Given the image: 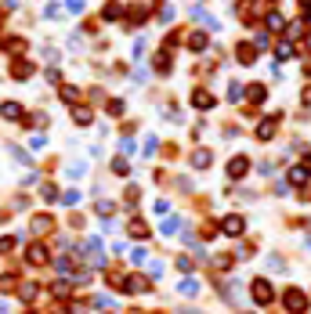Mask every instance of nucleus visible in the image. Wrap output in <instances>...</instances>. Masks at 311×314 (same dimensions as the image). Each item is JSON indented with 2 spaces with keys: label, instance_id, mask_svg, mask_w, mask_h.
<instances>
[{
  "label": "nucleus",
  "instance_id": "f257e3e1",
  "mask_svg": "<svg viewBox=\"0 0 311 314\" xmlns=\"http://www.w3.org/2000/svg\"><path fill=\"white\" fill-rule=\"evenodd\" d=\"M282 307H286L289 314H304L308 311V296L300 289H293V285H289L286 293H282Z\"/></svg>",
  "mask_w": 311,
  "mask_h": 314
},
{
  "label": "nucleus",
  "instance_id": "f03ea898",
  "mask_svg": "<svg viewBox=\"0 0 311 314\" xmlns=\"http://www.w3.org/2000/svg\"><path fill=\"white\" fill-rule=\"evenodd\" d=\"M253 300L264 303V307L275 300V289H271V282H268V278H257V282H253Z\"/></svg>",
  "mask_w": 311,
  "mask_h": 314
},
{
  "label": "nucleus",
  "instance_id": "7ed1b4c3",
  "mask_svg": "<svg viewBox=\"0 0 311 314\" xmlns=\"http://www.w3.org/2000/svg\"><path fill=\"white\" fill-rule=\"evenodd\" d=\"M246 166H250L246 155H232V159H228V177H232V181H243V177H246Z\"/></svg>",
  "mask_w": 311,
  "mask_h": 314
},
{
  "label": "nucleus",
  "instance_id": "20e7f679",
  "mask_svg": "<svg viewBox=\"0 0 311 314\" xmlns=\"http://www.w3.org/2000/svg\"><path fill=\"white\" fill-rule=\"evenodd\" d=\"M221 231H224V235H232V238H239V235L246 231V220L232 213V217H224V224H221Z\"/></svg>",
  "mask_w": 311,
  "mask_h": 314
},
{
  "label": "nucleus",
  "instance_id": "39448f33",
  "mask_svg": "<svg viewBox=\"0 0 311 314\" xmlns=\"http://www.w3.org/2000/svg\"><path fill=\"white\" fill-rule=\"evenodd\" d=\"M145 289H152L145 274H131V278H127V285H123V293H145Z\"/></svg>",
  "mask_w": 311,
  "mask_h": 314
},
{
  "label": "nucleus",
  "instance_id": "423d86ee",
  "mask_svg": "<svg viewBox=\"0 0 311 314\" xmlns=\"http://www.w3.org/2000/svg\"><path fill=\"white\" fill-rule=\"evenodd\" d=\"M25 260L29 264H47V249H44L40 242H33L29 249H25Z\"/></svg>",
  "mask_w": 311,
  "mask_h": 314
},
{
  "label": "nucleus",
  "instance_id": "0eeeda50",
  "mask_svg": "<svg viewBox=\"0 0 311 314\" xmlns=\"http://www.w3.org/2000/svg\"><path fill=\"white\" fill-rule=\"evenodd\" d=\"M29 228H33L36 235H44V231H51V228H54V220H51L47 213H36V217L29 220Z\"/></svg>",
  "mask_w": 311,
  "mask_h": 314
},
{
  "label": "nucleus",
  "instance_id": "6e6552de",
  "mask_svg": "<svg viewBox=\"0 0 311 314\" xmlns=\"http://www.w3.org/2000/svg\"><path fill=\"white\" fill-rule=\"evenodd\" d=\"M192 105H196V108H214V94H210V90H203V87H199L196 94H192Z\"/></svg>",
  "mask_w": 311,
  "mask_h": 314
},
{
  "label": "nucleus",
  "instance_id": "1a4fd4ad",
  "mask_svg": "<svg viewBox=\"0 0 311 314\" xmlns=\"http://www.w3.org/2000/svg\"><path fill=\"white\" fill-rule=\"evenodd\" d=\"M235 54H239L243 65H253V62H257V54H253V43H239V47H235Z\"/></svg>",
  "mask_w": 311,
  "mask_h": 314
},
{
  "label": "nucleus",
  "instance_id": "9d476101",
  "mask_svg": "<svg viewBox=\"0 0 311 314\" xmlns=\"http://www.w3.org/2000/svg\"><path fill=\"white\" fill-rule=\"evenodd\" d=\"M0 116L4 119H22V105H18V101H4V105H0Z\"/></svg>",
  "mask_w": 311,
  "mask_h": 314
},
{
  "label": "nucleus",
  "instance_id": "9b49d317",
  "mask_svg": "<svg viewBox=\"0 0 311 314\" xmlns=\"http://www.w3.org/2000/svg\"><path fill=\"white\" fill-rule=\"evenodd\" d=\"M210 163H214V155H210V148H199L196 155H192V166H196V170H206Z\"/></svg>",
  "mask_w": 311,
  "mask_h": 314
},
{
  "label": "nucleus",
  "instance_id": "f8f14e48",
  "mask_svg": "<svg viewBox=\"0 0 311 314\" xmlns=\"http://www.w3.org/2000/svg\"><path fill=\"white\" fill-rule=\"evenodd\" d=\"M275 123H279V112H275V116H271V119H268V123H261V126H257V137H261V141H268V137H271V134H275Z\"/></svg>",
  "mask_w": 311,
  "mask_h": 314
},
{
  "label": "nucleus",
  "instance_id": "ddd939ff",
  "mask_svg": "<svg viewBox=\"0 0 311 314\" xmlns=\"http://www.w3.org/2000/svg\"><path fill=\"white\" fill-rule=\"evenodd\" d=\"M36 293H40V289H36V282H22V285H18V296H22L25 303H33Z\"/></svg>",
  "mask_w": 311,
  "mask_h": 314
},
{
  "label": "nucleus",
  "instance_id": "4468645a",
  "mask_svg": "<svg viewBox=\"0 0 311 314\" xmlns=\"http://www.w3.org/2000/svg\"><path fill=\"white\" fill-rule=\"evenodd\" d=\"M11 76H15V80L33 76V65H29V62H15V65H11Z\"/></svg>",
  "mask_w": 311,
  "mask_h": 314
},
{
  "label": "nucleus",
  "instance_id": "2eb2a0df",
  "mask_svg": "<svg viewBox=\"0 0 311 314\" xmlns=\"http://www.w3.org/2000/svg\"><path fill=\"white\" fill-rule=\"evenodd\" d=\"M275 58H279V62H289V58H293V43H289V40H282L279 47H275Z\"/></svg>",
  "mask_w": 311,
  "mask_h": 314
},
{
  "label": "nucleus",
  "instance_id": "dca6fc26",
  "mask_svg": "<svg viewBox=\"0 0 311 314\" xmlns=\"http://www.w3.org/2000/svg\"><path fill=\"white\" fill-rule=\"evenodd\" d=\"M188 47H192V51H203V47H206V33H203V29L192 33V36H188Z\"/></svg>",
  "mask_w": 311,
  "mask_h": 314
},
{
  "label": "nucleus",
  "instance_id": "f3484780",
  "mask_svg": "<svg viewBox=\"0 0 311 314\" xmlns=\"http://www.w3.org/2000/svg\"><path fill=\"white\" fill-rule=\"evenodd\" d=\"M94 213H98V217H112V213H116V202L102 199V202H98V206H94Z\"/></svg>",
  "mask_w": 311,
  "mask_h": 314
},
{
  "label": "nucleus",
  "instance_id": "a211bd4d",
  "mask_svg": "<svg viewBox=\"0 0 311 314\" xmlns=\"http://www.w3.org/2000/svg\"><path fill=\"white\" fill-rule=\"evenodd\" d=\"M72 119H76L80 126H87L90 119H94V112H90V108H76V112H72Z\"/></svg>",
  "mask_w": 311,
  "mask_h": 314
},
{
  "label": "nucleus",
  "instance_id": "6ab92c4d",
  "mask_svg": "<svg viewBox=\"0 0 311 314\" xmlns=\"http://www.w3.org/2000/svg\"><path fill=\"white\" fill-rule=\"evenodd\" d=\"M145 235H149L145 220H131V238H145Z\"/></svg>",
  "mask_w": 311,
  "mask_h": 314
},
{
  "label": "nucleus",
  "instance_id": "aec40b11",
  "mask_svg": "<svg viewBox=\"0 0 311 314\" xmlns=\"http://www.w3.org/2000/svg\"><path fill=\"white\" fill-rule=\"evenodd\" d=\"M40 195L47 199V202H58V199H62V195H58V188H54V184H44V188H40Z\"/></svg>",
  "mask_w": 311,
  "mask_h": 314
},
{
  "label": "nucleus",
  "instance_id": "412c9836",
  "mask_svg": "<svg viewBox=\"0 0 311 314\" xmlns=\"http://www.w3.org/2000/svg\"><path fill=\"white\" fill-rule=\"evenodd\" d=\"M181 293H185V296H196V293H199V282H196V278H185V282H181Z\"/></svg>",
  "mask_w": 311,
  "mask_h": 314
},
{
  "label": "nucleus",
  "instance_id": "4be33fe9",
  "mask_svg": "<svg viewBox=\"0 0 311 314\" xmlns=\"http://www.w3.org/2000/svg\"><path fill=\"white\" fill-rule=\"evenodd\" d=\"M156 69H159V72H170V54H167V51H159V58H156Z\"/></svg>",
  "mask_w": 311,
  "mask_h": 314
},
{
  "label": "nucleus",
  "instance_id": "5701e85b",
  "mask_svg": "<svg viewBox=\"0 0 311 314\" xmlns=\"http://www.w3.org/2000/svg\"><path fill=\"white\" fill-rule=\"evenodd\" d=\"M112 173H116V177H127V173H131V166H127L123 159H112Z\"/></svg>",
  "mask_w": 311,
  "mask_h": 314
},
{
  "label": "nucleus",
  "instance_id": "b1692460",
  "mask_svg": "<svg viewBox=\"0 0 311 314\" xmlns=\"http://www.w3.org/2000/svg\"><path fill=\"white\" fill-rule=\"evenodd\" d=\"M102 18H109V22H112V18H120V4H105Z\"/></svg>",
  "mask_w": 311,
  "mask_h": 314
},
{
  "label": "nucleus",
  "instance_id": "393cba45",
  "mask_svg": "<svg viewBox=\"0 0 311 314\" xmlns=\"http://www.w3.org/2000/svg\"><path fill=\"white\" fill-rule=\"evenodd\" d=\"M7 51H25V40H18V36H11V40H4Z\"/></svg>",
  "mask_w": 311,
  "mask_h": 314
},
{
  "label": "nucleus",
  "instance_id": "a878e982",
  "mask_svg": "<svg viewBox=\"0 0 311 314\" xmlns=\"http://www.w3.org/2000/svg\"><path fill=\"white\" fill-rule=\"evenodd\" d=\"M304 181H308V173L300 170V166H297V170H289V184H304Z\"/></svg>",
  "mask_w": 311,
  "mask_h": 314
},
{
  "label": "nucleus",
  "instance_id": "bb28decb",
  "mask_svg": "<svg viewBox=\"0 0 311 314\" xmlns=\"http://www.w3.org/2000/svg\"><path fill=\"white\" fill-rule=\"evenodd\" d=\"M268 25H271V29H282L286 22H282V15H279V11H268Z\"/></svg>",
  "mask_w": 311,
  "mask_h": 314
},
{
  "label": "nucleus",
  "instance_id": "cd10ccee",
  "mask_svg": "<svg viewBox=\"0 0 311 314\" xmlns=\"http://www.w3.org/2000/svg\"><path fill=\"white\" fill-rule=\"evenodd\" d=\"M84 170H87V166H84V163H72V166H69V170H66V173H69V177H72V181H76V177H84Z\"/></svg>",
  "mask_w": 311,
  "mask_h": 314
},
{
  "label": "nucleus",
  "instance_id": "c85d7f7f",
  "mask_svg": "<svg viewBox=\"0 0 311 314\" xmlns=\"http://www.w3.org/2000/svg\"><path fill=\"white\" fill-rule=\"evenodd\" d=\"M69 293H72L69 282H54V296H69Z\"/></svg>",
  "mask_w": 311,
  "mask_h": 314
},
{
  "label": "nucleus",
  "instance_id": "c756f323",
  "mask_svg": "<svg viewBox=\"0 0 311 314\" xmlns=\"http://www.w3.org/2000/svg\"><path fill=\"white\" fill-rule=\"evenodd\" d=\"M7 289H15V274H0V293H7Z\"/></svg>",
  "mask_w": 311,
  "mask_h": 314
},
{
  "label": "nucleus",
  "instance_id": "7c9ffc66",
  "mask_svg": "<svg viewBox=\"0 0 311 314\" xmlns=\"http://www.w3.org/2000/svg\"><path fill=\"white\" fill-rule=\"evenodd\" d=\"M246 94V90H243V83H232V87H228V98H232V101H239Z\"/></svg>",
  "mask_w": 311,
  "mask_h": 314
},
{
  "label": "nucleus",
  "instance_id": "2f4dec72",
  "mask_svg": "<svg viewBox=\"0 0 311 314\" xmlns=\"http://www.w3.org/2000/svg\"><path fill=\"white\" fill-rule=\"evenodd\" d=\"M7 152H11V155H15V159H18V163H25V166H29V155H25L22 148H15V145H7Z\"/></svg>",
  "mask_w": 311,
  "mask_h": 314
},
{
  "label": "nucleus",
  "instance_id": "473e14b6",
  "mask_svg": "<svg viewBox=\"0 0 311 314\" xmlns=\"http://www.w3.org/2000/svg\"><path fill=\"white\" fill-rule=\"evenodd\" d=\"M58 202H66V206H76V202H80V191H66Z\"/></svg>",
  "mask_w": 311,
  "mask_h": 314
},
{
  "label": "nucleus",
  "instance_id": "72a5a7b5",
  "mask_svg": "<svg viewBox=\"0 0 311 314\" xmlns=\"http://www.w3.org/2000/svg\"><path fill=\"white\" fill-rule=\"evenodd\" d=\"M62 98L66 101H80V90L76 87H62Z\"/></svg>",
  "mask_w": 311,
  "mask_h": 314
},
{
  "label": "nucleus",
  "instance_id": "f704fd0d",
  "mask_svg": "<svg viewBox=\"0 0 311 314\" xmlns=\"http://www.w3.org/2000/svg\"><path fill=\"white\" fill-rule=\"evenodd\" d=\"M264 98H268V90H264V87H250V101H264Z\"/></svg>",
  "mask_w": 311,
  "mask_h": 314
},
{
  "label": "nucleus",
  "instance_id": "c9c22d12",
  "mask_svg": "<svg viewBox=\"0 0 311 314\" xmlns=\"http://www.w3.org/2000/svg\"><path fill=\"white\" fill-rule=\"evenodd\" d=\"M44 145H47V137H44V134H33V141H29V148H36V152H40V148H44Z\"/></svg>",
  "mask_w": 311,
  "mask_h": 314
},
{
  "label": "nucleus",
  "instance_id": "e433bc0d",
  "mask_svg": "<svg viewBox=\"0 0 311 314\" xmlns=\"http://www.w3.org/2000/svg\"><path fill=\"white\" fill-rule=\"evenodd\" d=\"M109 116H123V101H109Z\"/></svg>",
  "mask_w": 311,
  "mask_h": 314
},
{
  "label": "nucleus",
  "instance_id": "4c0bfd02",
  "mask_svg": "<svg viewBox=\"0 0 311 314\" xmlns=\"http://www.w3.org/2000/svg\"><path fill=\"white\" fill-rule=\"evenodd\" d=\"M181 228V220H167V224H163V235H174Z\"/></svg>",
  "mask_w": 311,
  "mask_h": 314
},
{
  "label": "nucleus",
  "instance_id": "58836bf2",
  "mask_svg": "<svg viewBox=\"0 0 311 314\" xmlns=\"http://www.w3.org/2000/svg\"><path fill=\"white\" fill-rule=\"evenodd\" d=\"M253 47H268V33H257V36H253Z\"/></svg>",
  "mask_w": 311,
  "mask_h": 314
},
{
  "label": "nucleus",
  "instance_id": "ea45409f",
  "mask_svg": "<svg viewBox=\"0 0 311 314\" xmlns=\"http://www.w3.org/2000/svg\"><path fill=\"white\" fill-rule=\"evenodd\" d=\"M11 246H15L11 238H0V253H11Z\"/></svg>",
  "mask_w": 311,
  "mask_h": 314
},
{
  "label": "nucleus",
  "instance_id": "a19ab883",
  "mask_svg": "<svg viewBox=\"0 0 311 314\" xmlns=\"http://www.w3.org/2000/svg\"><path fill=\"white\" fill-rule=\"evenodd\" d=\"M300 170H304L308 177H311V155H304V163H300Z\"/></svg>",
  "mask_w": 311,
  "mask_h": 314
},
{
  "label": "nucleus",
  "instance_id": "79ce46f5",
  "mask_svg": "<svg viewBox=\"0 0 311 314\" xmlns=\"http://www.w3.org/2000/svg\"><path fill=\"white\" fill-rule=\"evenodd\" d=\"M69 11H84V0H69Z\"/></svg>",
  "mask_w": 311,
  "mask_h": 314
},
{
  "label": "nucleus",
  "instance_id": "37998d69",
  "mask_svg": "<svg viewBox=\"0 0 311 314\" xmlns=\"http://www.w3.org/2000/svg\"><path fill=\"white\" fill-rule=\"evenodd\" d=\"M304 105H311V87L304 90Z\"/></svg>",
  "mask_w": 311,
  "mask_h": 314
},
{
  "label": "nucleus",
  "instance_id": "c03bdc74",
  "mask_svg": "<svg viewBox=\"0 0 311 314\" xmlns=\"http://www.w3.org/2000/svg\"><path fill=\"white\" fill-rule=\"evenodd\" d=\"M0 314H7V303H4V300H0Z\"/></svg>",
  "mask_w": 311,
  "mask_h": 314
},
{
  "label": "nucleus",
  "instance_id": "a18cd8bd",
  "mask_svg": "<svg viewBox=\"0 0 311 314\" xmlns=\"http://www.w3.org/2000/svg\"><path fill=\"white\" fill-rule=\"evenodd\" d=\"M181 314H199V311H192V307H188V311H181Z\"/></svg>",
  "mask_w": 311,
  "mask_h": 314
},
{
  "label": "nucleus",
  "instance_id": "49530a36",
  "mask_svg": "<svg viewBox=\"0 0 311 314\" xmlns=\"http://www.w3.org/2000/svg\"><path fill=\"white\" fill-rule=\"evenodd\" d=\"M127 314H145V311H127Z\"/></svg>",
  "mask_w": 311,
  "mask_h": 314
},
{
  "label": "nucleus",
  "instance_id": "de8ad7c7",
  "mask_svg": "<svg viewBox=\"0 0 311 314\" xmlns=\"http://www.w3.org/2000/svg\"><path fill=\"white\" fill-rule=\"evenodd\" d=\"M308 51H311V36H308Z\"/></svg>",
  "mask_w": 311,
  "mask_h": 314
},
{
  "label": "nucleus",
  "instance_id": "09e8293b",
  "mask_svg": "<svg viewBox=\"0 0 311 314\" xmlns=\"http://www.w3.org/2000/svg\"><path fill=\"white\" fill-rule=\"evenodd\" d=\"M304 4H308V7H311V0H304Z\"/></svg>",
  "mask_w": 311,
  "mask_h": 314
},
{
  "label": "nucleus",
  "instance_id": "8fccbe9b",
  "mask_svg": "<svg viewBox=\"0 0 311 314\" xmlns=\"http://www.w3.org/2000/svg\"><path fill=\"white\" fill-rule=\"evenodd\" d=\"M308 22H311V11H308Z\"/></svg>",
  "mask_w": 311,
  "mask_h": 314
}]
</instances>
